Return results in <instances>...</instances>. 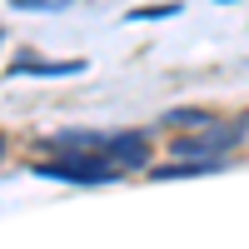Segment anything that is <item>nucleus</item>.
Wrapping results in <instances>:
<instances>
[{
  "label": "nucleus",
  "mask_w": 249,
  "mask_h": 249,
  "mask_svg": "<svg viewBox=\"0 0 249 249\" xmlns=\"http://www.w3.org/2000/svg\"><path fill=\"white\" fill-rule=\"evenodd\" d=\"M30 175L40 179H60V184H105L120 170L105 155H65V160H45V164H30Z\"/></svg>",
  "instance_id": "obj_1"
},
{
  "label": "nucleus",
  "mask_w": 249,
  "mask_h": 249,
  "mask_svg": "<svg viewBox=\"0 0 249 249\" xmlns=\"http://www.w3.org/2000/svg\"><path fill=\"white\" fill-rule=\"evenodd\" d=\"M239 140H244V120H234V124H210V130L179 135V140H175V155H184V160H224Z\"/></svg>",
  "instance_id": "obj_2"
},
{
  "label": "nucleus",
  "mask_w": 249,
  "mask_h": 249,
  "mask_svg": "<svg viewBox=\"0 0 249 249\" xmlns=\"http://www.w3.org/2000/svg\"><path fill=\"white\" fill-rule=\"evenodd\" d=\"M105 155L115 170H135V164H150V135L140 130H124V135H105Z\"/></svg>",
  "instance_id": "obj_3"
},
{
  "label": "nucleus",
  "mask_w": 249,
  "mask_h": 249,
  "mask_svg": "<svg viewBox=\"0 0 249 249\" xmlns=\"http://www.w3.org/2000/svg\"><path fill=\"white\" fill-rule=\"evenodd\" d=\"M45 150H75V155H100L105 150V135H95V130H60L45 140Z\"/></svg>",
  "instance_id": "obj_4"
},
{
  "label": "nucleus",
  "mask_w": 249,
  "mask_h": 249,
  "mask_svg": "<svg viewBox=\"0 0 249 249\" xmlns=\"http://www.w3.org/2000/svg\"><path fill=\"white\" fill-rule=\"evenodd\" d=\"M224 160H190V164H155L150 179H190V175H219Z\"/></svg>",
  "instance_id": "obj_5"
},
{
  "label": "nucleus",
  "mask_w": 249,
  "mask_h": 249,
  "mask_svg": "<svg viewBox=\"0 0 249 249\" xmlns=\"http://www.w3.org/2000/svg\"><path fill=\"white\" fill-rule=\"evenodd\" d=\"M15 75H80L85 60H15Z\"/></svg>",
  "instance_id": "obj_6"
},
{
  "label": "nucleus",
  "mask_w": 249,
  "mask_h": 249,
  "mask_svg": "<svg viewBox=\"0 0 249 249\" xmlns=\"http://www.w3.org/2000/svg\"><path fill=\"white\" fill-rule=\"evenodd\" d=\"M160 124H170V130H210V124H214V115L210 110H164L160 115Z\"/></svg>",
  "instance_id": "obj_7"
},
{
  "label": "nucleus",
  "mask_w": 249,
  "mask_h": 249,
  "mask_svg": "<svg viewBox=\"0 0 249 249\" xmlns=\"http://www.w3.org/2000/svg\"><path fill=\"white\" fill-rule=\"evenodd\" d=\"M155 15H179V5H144V10H130V20H155Z\"/></svg>",
  "instance_id": "obj_8"
},
{
  "label": "nucleus",
  "mask_w": 249,
  "mask_h": 249,
  "mask_svg": "<svg viewBox=\"0 0 249 249\" xmlns=\"http://www.w3.org/2000/svg\"><path fill=\"white\" fill-rule=\"evenodd\" d=\"M20 10H60V5H70V0H15Z\"/></svg>",
  "instance_id": "obj_9"
},
{
  "label": "nucleus",
  "mask_w": 249,
  "mask_h": 249,
  "mask_svg": "<svg viewBox=\"0 0 249 249\" xmlns=\"http://www.w3.org/2000/svg\"><path fill=\"white\" fill-rule=\"evenodd\" d=\"M0 155H5V135H0Z\"/></svg>",
  "instance_id": "obj_10"
}]
</instances>
